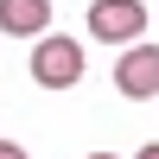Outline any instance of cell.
Here are the masks:
<instances>
[{
	"label": "cell",
	"mask_w": 159,
	"mask_h": 159,
	"mask_svg": "<svg viewBox=\"0 0 159 159\" xmlns=\"http://www.w3.org/2000/svg\"><path fill=\"white\" fill-rule=\"evenodd\" d=\"M32 83H38V89H70V83H83V45L64 38V32H38Z\"/></svg>",
	"instance_id": "6da1fadb"
},
{
	"label": "cell",
	"mask_w": 159,
	"mask_h": 159,
	"mask_svg": "<svg viewBox=\"0 0 159 159\" xmlns=\"http://www.w3.org/2000/svg\"><path fill=\"white\" fill-rule=\"evenodd\" d=\"M140 32H147V0H89V38L134 45Z\"/></svg>",
	"instance_id": "7a4b0ae2"
},
{
	"label": "cell",
	"mask_w": 159,
	"mask_h": 159,
	"mask_svg": "<svg viewBox=\"0 0 159 159\" xmlns=\"http://www.w3.org/2000/svg\"><path fill=\"white\" fill-rule=\"evenodd\" d=\"M115 89L134 96V102H153V89H159V51H153V45L121 51V64H115Z\"/></svg>",
	"instance_id": "3957f363"
},
{
	"label": "cell",
	"mask_w": 159,
	"mask_h": 159,
	"mask_svg": "<svg viewBox=\"0 0 159 159\" xmlns=\"http://www.w3.org/2000/svg\"><path fill=\"white\" fill-rule=\"evenodd\" d=\"M51 25V0H0V32L7 38H38Z\"/></svg>",
	"instance_id": "277c9868"
},
{
	"label": "cell",
	"mask_w": 159,
	"mask_h": 159,
	"mask_svg": "<svg viewBox=\"0 0 159 159\" xmlns=\"http://www.w3.org/2000/svg\"><path fill=\"white\" fill-rule=\"evenodd\" d=\"M0 159H25V147H13V140H0Z\"/></svg>",
	"instance_id": "5b68a950"
},
{
	"label": "cell",
	"mask_w": 159,
	"mask_h": 159,
	"mask_svg": "<svg viewBox=\"0 0 159 159\" xmlns=\"http://www.w3.org/2000/svg\"><path fill=\"white\" fill-rule=\"evenodd\" d=\"M140 159H159V147H147V153H140Z\"/></svg>",
	"instance_id": "8992f818"
},
{
	"label": "cell",
	"mask_w": 159,
	"mask_h": 159,
	"mask_svg": "<svg viewBox=\"0 0 159 159\" xmlns=\"http://www.w3.org/2000/svg\"><path fill=\"white\" fill-rule=\"evenodd\" d=\"M89 159H108V153H89Z\"/></svg>",
	"instance_id": "52a82bcc"
}]
</instances>
